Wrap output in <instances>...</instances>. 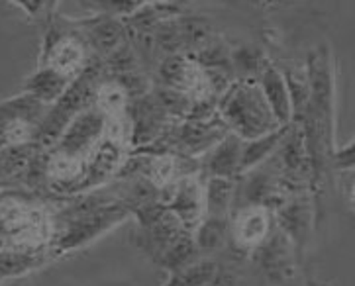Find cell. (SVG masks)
I'll use <instances>...</instances> for the list:
<instances>
[{
	"label": "cell",
	"instance_id": "14",
	"mask_svg": "<svg viewBox=\"0 0 355 286\" xmlns=\"http://www.w3.org/2000/svg\"><path fill=\"white\" fill-rule=\"evenodd\" d=\"M241 143L240 139L234 134H226L224 138L218 141L214 149L210 151L207 157L205 169L210 177H222V179H236L240 172V157H241Z\"/></svg>",
	"mask_w": 355,
	"mask_h": 286
},
{
	"label": "cell",
	"instance_id": "3",
	"mask_svg": "<svg viewBox=\"0 0 355 286\" xmlns=\"http://www.w3.org/2000/svg\"><path fill=\"white\" fill-rule=\"evenodd\" d=\"M103 61H89V65L71 80L67 91L59 96L53 104H49L42 122L35 127L32 143L35 148L49 149L58 143L61 134L71 122L94 106V94L103 82Z\"/></svg>",
	"mask_w": 355,
	"mask_h": 286
},
{
	"label": "cell",
	"instance_id": "10",
	"mask_svg": "<svg viewBox=\"0 0 355 286\" xmlns=\"http://www.w3.org/2000/svg\"><path fill=\"white\" fill-rule=\"evenodd\" d=\"M122 159H124V145L116 143L112 139L103 138L85 159L83 172L77 179V183L69 188V193L89 190L106 183L122 167Z\"/></svg>",
	"mask_w": 355,
	"mask_h": 286
},
{
	"label": "cell",
	"instance_id": "18",
	"mask_svg": "<svg viewBox=\"0 0 355 286\" xmlns=\"http://www.w3.org/2000/svg\"><path fill=\"white\" fill-rule=\"evenodd\" d=\"M291 124L286 126H281L265 134V136H259L255 139H248L241 143V157H240V172H250L253 171L261 161H265L269 155H273L277 151V148L281 145V141L285 138V134L288 132Z\"/></svg>",
	"mask_w": 355,
	"mask_h": 286
},
{
	"label": "cell",
	"instance_id": "17",
	"mask_svg": "<svg viewBox=\"0 0 355 286\" xmlns=\"http://www.w3.org/2000/svg\"><path fill=\"white\" fill-rule=\"evenodd\" d=\"M277 217L281 222V231L291 240L295 247H300L310 231V206L306 198H297L293 202L281 204V210L277 212Z\"/></svg>",
	"mask_w": 355,
	"mask_h": 286
},
{
	"label": "cell",
	"instance_id": "21",
	"mask_svg": "<svg viewBox=\"0 0 355 286\" xmlns=\"http://www.w3.org/2000/svg\"><path fill=\"white\" fill-rule=\"evenodd\" d=\"M195 251L196 241L189 238V231H181V233L175 235V238L167 243V247L163 249V253H161V255H163V257H161V263L165 265L171 273H177V271L189 267L191 263H195V261H193Z\"/></svg>",
	"mask_w": 355,
	"mask_h": 286
},
{
	"label": "cell",
	"instance_id": "8",
	"mask_svg": "<svg viewBox=\"0 0 355 286\" xmlns=\"http://www.w3.org/2000/svg\"><path fill=\"white\" fill-rule=\"evenodd\" d=\"M171 188V196L165 198L167 210L184 231L193 233L205 217V184L195 175H187Z\"/></svg>",
	"mask_w": 355,
	"mask_h": 286
},
{
	"label": "cell",
	"instance_id": "24",
	"mask_svg": "<svg viewBox=\"0 0 355 286\" xmlns=\"http://www.w3.org/2000/svg\"><path fill=\"white\" fill-rule=\"evenodd\" d=\"M216 263L212 261H195L181 271L173 273V276L163 286H202L216 275Z\"/></svg>",
	"mask_w": 355,
	"mask_h": 286
},
{
	"label": "cell",
	"instance_id": "16",
	"mask_svg": "<svg viewBox=\"0 0 355 286\" xmlns=\"http://www.w3.org/2000/svg\"><path fill=\"white\" fill-rule=\"evenodd\" d=\"M277 151H281V163L288 175L300 177V175L312 171V161H310L309 148H306L304 132L298 122H291V127Z\"/></svg>",
	"mask_w": 355,
	"mask_h": 286
},
{
	"label": "cell",
	"instance_id": "12",
	"mask_svg": "<svg viewBox=\"0 0 355 286\" xmlns=\"http://www.w3.org/2000/svg\"><path fill=\"white\" fill-rule=\"evenodd\" d=\"M232 235L241 247L263 245L269 238V210L263 206H243L232 222Z\"/></svg>",
	"mask_w": 355,
	"mask_h": 286
},
{
	"label": "cell",
	"instance_id": "26",
	"mask_svg": "<svg viewBox=\"0 0 355 286\" xmlns=\"http://www.w3.org/2000/svg\"><path fill=\"white\" fill-rule=\"evenodd\" d=\"M139 57L136 49L132 46V42H128L124 46H120L110 55H106L103 61L104 73H110L112 77L124 75V73H132L138 71Z\"/></svg>",
	"mask_w": 355,
	"mask_h": 286
},
{
	"label": "cell",
	"instance_id": "20",
	"mask_svg": "<svg viewBox=\"0 0 355 286\" xmlns=\"http://www.w3.org/2000/svg\"><path fill=\"white\" fill-rule=\"evenodd\" d=\"M234 79H257L265 69V53L255 46H243L230 49Z\"/></svg>",
	"mask_w": 355,
	"mask_h": 286
},
{
	"label": "cell",
	"instance_id": "11",
	"mask_svg": "<svg viewBox=\"0 0 355 286\" xmlns=\"http://www.w3.org/2000/svg\"><path fill=\"white\" fill-rule=\"evenodd\" d=\"M80 35H83L85 44L91 46L103 57L110 55L118 47L130 42L124 20L106 16V14H98L83 24Z\"/></svg>",
	"mask_w": 355,
	"mask_h": 286
},
{
	"label": "cell",
	"instance_id": "7",
	"mask_svg": "<svg viewBox=\"0 0 355 286\" xmlns=\"http://www.w3.org/2000/svg\"><path fill=\"white\" fill-rule=\"evenodd\" d=\"M49 235V222L42 212L24 210L20 206L0 208V240H8L12 245L34 247L44 243Z\"/></svg>",
	"mask_w": 355,
	"mask_h": 286
},
{
	"label": "cell",
	"instance_id": "22",
	"mask_svg": "<svg viewBox=\"0 0 355 286\" xmlns=\"http://www.w3.org/2000/svg\"><path fill=\"white\" fill-rule=\"evenodd\" d=\"M128 104H130V98H128L126 91L114 79L103 80L101 87L96 89L94 108L101 110L104 116L122 114V112H126Z\"/></svg>",
	"mask_w": 355,
	"mask_h": 286
},
{
	"label": "cell",
	"instance_id": "1",
	"mask_svg": "<svg viewBox=\"0 0 355 286\" xmlns=\"http://www.w3.org/2000/svg\"><path fill=\"white\" fill-rule=\"evenodd\" d=\"M306 77L310 87L309 102L293 122H298L302 127L312 169H318V163L326 161L336 149V65L326 44L309 55Z\"/></svg>",
	"mask_w": 355,
	"mask_h": 286
},
{
	"label": "cell",
	"instance_id": "29",
	"mask_svg": "<svg viewBox=\"0 0 355 286\" xmlns=\"http://www.w3.org/2000/svg\"><path fill=\"white\" fill-rule=\"evenodd\" d=\"M14 2L30 16H37L40 12L47 8V0H14Z\"/></svg>",
	"mask_w": 355,
	"mask_h": 286
},
{
	"label": "cell",
	"instance_id": "28",
	"mask_svg": "<svg viewBox=\"0 0 355 286\" xmlns=\"http://www.w3.org/2000/svg\"><path fill=\"white\" fill-rule=\"evenodd\" d=\"M338 169H354V141L345 143L344 148H336L330 155Z\"/></svg>",
	"mask_w": 355,
	"mask_h": 286
},
{
	"label": "cell",
	"instance_id": "30",
	"mask_svg": "<svg viewBox=\"0 0 355 286\" xmlns=\"http://www.w3.org/2000/svg\"><path fill=\"white\" fill-rule=\"evenodd\" d=\"M202 286H230V285L224 280V278H218V276L214 275L210 280H208L207 285H202Z\"/></svg>",
	"mask_w": 355,
	"mask_h": 286
},
{
	"label": "cell",
	"instance_id": "9",
	"mask_svg": "<svg viewBox=\"0 0 355 286\" xmlns=\"http://www.w3.org/2000/svg\"><path fill=\"white\" fill-rule=\"evenodd\" d=\"M128 216H130V212H128L126 208L120 206H110L104 208V210L85 212L65 231V235L59 241L58 249H61V251H71V249L83 247L89 241L96 240L98 235H103L104 231H108V229L118 226Z\"/></svg>",
	"mask_w": 355,
	"mask_h": 286
},
{
	"label": "cell",
	"instance_id": "5",
	"mask_svg": "<svg viewBox=\"0 0 355 286\" xmlns=\"http://www.w3.org/2000/svg\"><path fill=\"white\" fill-rule=\"evenodd\" d=\"M89 51L83 35L75 32H65L59 26H51L44 35V49H42V63L49 65L61 75L75 79L80 71L89 65Z\"/></svg>",
	"mask_w": 355,
	"mask_h": 286
},
{
	"label": "cell",
	"instance_id": "23",
	"mask_svg": "<svg viewBox=\"0 0 355 286\" xmlns=\"http://www.w3.org/2000/svg\"><path fill=\"white\" fill-rule=\"evenodd\" d=\"M281 73H283L286 91H288V98H291V106H293V120H295L306 108V102H309L310 87L306 69H285Z\"/></svg>",
	"mask_w": 355,
	"mask_h": 286
},
{
	"label": "cell",
	"instance_id": "25",
	"mask_svg": "<svg viewBox=\"0 0 355 286\" xmlns=\"http://www.w3.org/2000/svg\"><path fill=\"white\" fill-rule=\"evenodd\" d=\"M228 229V220L226 217H210L205 216L202 222L195 229L196 247L198 249H216L222 245Z\"/></svg>",
	"mask_w": 355,
	"mask_h": 286
},
{
	"label": "cell",
	"instance_id": "6",
	"mask_svg": "<svg viewBox=\"0 0 355 286\" xmlns=\"http://www.w3.org/2000/svg\"><path fill=\"white\" fill-rule=\"evenodd\" d=\"M104 120L106 116L101 110L94 106L87 108L65 127L58 143L53 145V153L65 159L85 163L92 148L104 138Z\"/></svg>",
	"mask_w": 355,
	"mask_h": 286
},
{
	"label": "cell",
	"instance_id": "27",
	"mask_svg": "<svg viewBox=\"0 0 355 286\" xmlns=\"http://www.w3.org/2000/svg\"><path fill=\"white\" fill-rule=\"evenodd\" d=\"M91 2L98 10V14L126 20L138 10H141L144 6H148L151 0H91Z\"/></svg>",
	"mask_w": 355,
	"mask_h": 286
},
{
	"label": "cell",
	"instance_id": "4",
	"mask_svg": "<svg viewBox=\"0 0 355 286\" xmlns=\"http://www.w3.org/2000/svg\"><path fill=\"white\" fill-rule=\"evenodd\" d=\"M46 108L30 94H18L0 102V148L32 143L35 127L46 114Z\"/></svg>",
	"mask_w": 355,
	"mask_h": 286
},
{
	"label": "cell",
	"instance_id": "19",
	"mask_svg": "<svg viewBox=\"0 0 355 286\" xmlns=\"http://www.w3.org/2000/svg\"><path fill=\"white\" fill-rule=\"evenodd\" d=\"M234 181L222 177H210L205 186V216L228 220L234 202Z\"/></svg>",
	"mask_w": 355,
	"mask_h": 286
},
{
	"label": "cell",
	"instance_id": "15",
	"mask_svg": "<svg viewBox=\"0 0 355 286\" xmlns=\"http://www.w3.org/2000/svg\"><path fill=\"white\" fill-rule=\"evenodd\" d=\"M71 80L73 79L61 75L59 71H55L53 67H49V65H40V67L26 79L22 92L34 96L35 100H40L44 106H49V104L55 102L63 92L67 91Z\"/></svg>",
	"mask_w": 355,
	"mask_h": 286
},
{
	"label": "cell",
	"instance_id": "2",
	"mask_svg": "<svg viewBox=\"0 0 355 286\" xmlns=\"http://www.w3.org/2000/svg\"><path fill=\"white\" fill-rule=\"evenodd\" d=\"M218 118L230 134L243 141L273 132L281 124L275 120L257 79H236L218 98Z\"/></svg>",
	"mask_w": 355,
	"mask_h": 286
},
{
	"label": "cell",
	"instance_id": "13",
	"mask_svg": "<svg viewBox=\"0 0 355 286\" xmlns=\"http://www.w3.org/2000/svg\"><path fill=\"white\" fill-rule=\"evenodd\" d=\"M257 82H259V89L263 92L265 100L269 104L277 122L281 126L291 124L293 122V106H291V98H288V91H286L281 69L267 63L261 75L257 77Z\"/></svg>",
	"mask_w": 355,
	"mask_h": 286
}]
</instances>
